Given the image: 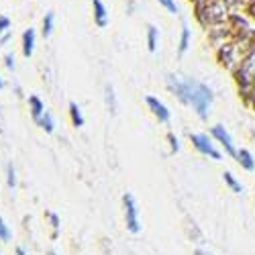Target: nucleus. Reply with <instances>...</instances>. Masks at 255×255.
<instances>
[{
  "label": "nucleus",
  "instance_id": "17",
  "mask_svg": "<svg viewBox=\"0 0 255 255\" xmlns=\"http://www.w3.org/2000/svg\"><path fill=\"white\" fill-rule=\"evenodd\" d=\"M6 172H8V186L14 188V186H16V176H14V167H12V163H8Z\"/></svg>",
  "mask_w": 255,
  "mask_h": 255
},
{
  "label": "nucleus",
  "instance_id": "15",
  "mask_svg": "<svg viewBox=\"0 0 255 255\" xmlns=\"http://www.w3.org/2000/svg\"><path fill=\"white\" fill-rule=\"evenodd\" d=\"M155 47H157V29L149 27V49L155 51Z\"/></svg>",
  "mask_w": 255,
  "mask_h": 255
},
{
  "label": "nucleus",
  "instance_id": "25",
  "mask_svg": "<svg viewBox=\"0 0 255 255\" xmlns=\"http://www.w3.org/2000/svg\"><path fill=\"white\" fill-rule=\"evenodd\" d=\"M0 88H4V82H2V78H0Z\"/></svg>",
  "mask_w": 255,
  "mask_h": 255
},
{
  "label": "nucleus",
  "instance_id": "11",
  "mask_svg": "<svg viewBox=\"0 0 255 255\" xmlns=\"http://www.w3.org/2000/svg\"><path fill=\"white\" fill-rule=\"evenodd\" d=\"M70 113H72V121H74V125H76V127H82V125H84V117H82L80 106H78L76 102L70 104Z\"/></svg>",
  "mask_w": 255,
  "mask_h": 255
},
{
  "label": "nucleus",
  "instance_id": "8",
  "mask_svg": "<svg viewBox=\"0 0 255 255\" xmlns=\"http://www.w3.org/2000/svg\"><path fill=\"white\" fill-rule=\"evenodd\" d=\"M37 123H39V127H43V129H45L47 133H51V131H53V127H55L53 117H51V113H49V111H43V115H41V117L37 119Z\"/></svg>",
  "mask_w": 255,
  "mask_h": 255
},
{
  "label": "nucleus",
  "instance_id": "14",
  "mask_svg": "<svg viewBox=\"0 0 255 255\" xmlns=\"http://www.w3.org/2000/svg\"><path fill=\"white\" fill-rule=\"evenodd\" d=\"M225 182H227V184H229V186H231L233 190H235V192H239V194L243 192V188H241V184H239V182H237L235 178H233V174H229V172H227V174H225Z\"/></svg>",
  "mask_w": 255,
  "mask_h": 255
},
{
  "label": "nucleus",
  "instance_id": "4",
  "mask_svg": "<svg viewBox=\"0 0 255 255\" xmlns=\"http://www.w3.org/2000/svg\"><path fill=\"white\" fill-rule=\"evenodd\" d=\"M147 104L151 106V111H153V115L161 121V123H169V111L165 109V106L157 100V98H153V96H147Z\"/></svg>",
  "mask_w": 255,
  "mask_h": 255
},
{
  "label": "nucleus",
  "instance_id": "9",
  "mask_svg": "<svg viewBox=\"0 0 255 255\" xmlns=\"http://www.w3.org/2000/svg\"><path fill=\"white\" fill-rule=\"evenodd\" d=\"M29 104H31V115H33V119L37 121L41 115H43L45 106H43V102H41L37 96H31V98H29Z\"/></svg>",
  "mask_w": 255,
  "mask_h": 255
},
{
  "label": "nucleus",
  "instance_id": "1",
  "mask_svg": "<svg viewBox=\"0 0 255 255\" xmlns=\"http://www.w3.org/2000/svg\"><path fill=\"white\" fill-rule=\"evenodd\" d=\"M169 88H172L180 100L184 102H190L194 106V109L198 111V115L202 119H206L208 115V106L212 102V94L208 90V86H204V84L196 82V80H186V82H180V80H174V76H169Z\"/></svg>",
  "mask_w": 255,
  "mask_h": 255
},
{
  "label": "nucleus",
  "instance_id": "21",
  "mask_svg": "<svg viewBox=\"0 0 255 255\" xmlns=\"http://www.w3.org/2000/svg\"><path fill=\"white\" fill-rule=\"evenodd\" d=\"M4 59H6V68H8V70H14V55L8 53Z\"/></svg>",
  "mask_w": 255,
  "mask_h": 255
},
{
  "label": "nucleus",
  "instance_id": "2",
  "mask_svg": "<svg viewBox=\"0 0 255 255\" xmlns=\"http://www.w3.org/2000/svg\"><path fill=\"white\" fill-rule=\"evenodd\" d=\"M125 202V215H127V227L131 233H139V219H137V206H135V198L131 194H125L123 198Z\"/></svg>",
  "mask_w": 255,
  "mask_h": 255
},
{
  "label": "nucleus",
  "instance_id": "12",
  "mask_svg": "<svg viewBox=\"0 0 255 255\" xmlns=\"http://www.w3.org/2000/svg\"><path fill=\"white\" fill-rule=\"evenodd\" d=\"M12 239V233H10V229H8V225L2 221V217H0V241H4V243H8Z\"/></svg>",
  "mask_w": 255,
  "mask_h": 255
},
{
  "label": "nucleus",
  "instance_id": "16",
  "mask_svg": "<svg viewBox=\"0 0 255 255\" xmlns=\"http://www.w3.org/2000/svg\"><path fill=\"white\" fill-rule=\"evenodd\" d=\"M188 39H190V31L184 27V31H182V41H180V53H184V51L188 49Z\"/></svg>",
  "mask_w": 255,
  "mask_h": 255
},
{
  "label": "nucleus",
  "instance_id": "22",
  "mask_svg": "<svg viewBox=\"0 0 255 255\" xmlns=\"http://www.w3.org/2000/svg\"><path fill=\"white\" fill-rule=\"evenodd\" d=\"M161 2H163L169 10H172V12H176V2H174V0H161Z\"/></svg>",
  "mask_w": 255,
  "mask_h": 255
},
{
  "label": "nucleus",
  "instance_id": "6",
  "mask_svg": "<svg viewBox=\"0 0 255 255\" xmlns=\"http://www.w3.org/2000/svg\"><path fill=\"white\" fill-rule=\"evenodd\" d=\"M33 49H35V31L33 29H27L23 33V55L25 57H31L33 55Z\"/></svg>",
  "mask_w": 255,
  "mask_h": 255
},
{
  "label": "nucleus",
  "instance_id": "19",
  "mask_svg": "<svg viewBox=\"0 0 255 255\" xmlns=\"http://www.w3.org/2000/svg\"><path fill=\"white\" fill-rule=\"evenodd\" d=\"M10 27V18L8 16H0V33H4Z\"/></svg>",
  "mask_w": 255,
  "mask_h": 255
},
{
  "label": "nucleus",
  "instance_id": "24",
  "mask_svg": "<svg viewBox=\"0 0 255 255\" xmlns=\"http://www.w3.org/2000/svg\"><path fill=\"white\" fill-rule=\"evenodd\" d=\"M16 255H25V249L23 247H16Z\"/></svg>",
  "mask_w": 255,
  "mask_h": 255
},
{
  "label": "nucleus",
  "instance_id": "3",
  "mask_svg": "<svg viewBox=\"0 0 255 255\" xmlns=\"http://www.w3.org/2000/svg\"><path fill=\"white\" fill-rule=\"evenodd\" d=\"M192 143H194V147H196V149H198L200 153L210 155L212 159H221V153L215 149V147L210 145L208 137H204V135H192Z\"/></svg>",
  "mask_w": 255,
  "mask_h": 255
},
{
  "label": "nucleus",
  "instance_id": "5",
  "mask_svg": "<svg viewBox=\"0 0 255 255\" xmlns=\"http://www.w3.org/2000/svg\"><path fill=\"white\" fill-rule=\"evenodd\" d=\"M212 135H215L223 145H225V149L231 153V155H237V151H235V147H233V141H231V135L223 129V127H215V129H212Z\"/></svg>",
  "mask_w": 255,
  "mask_h": 255
},
{
  "label": "nucleus",
  "instance_id": "13",
  "mask_svg": "<svg viewBox=\"0 0 255 255\" xmlns=\"http://www.w3.org/2000/svg\"><path fill=\"white\" fill-rule=\"evenodd\" d=\"M53 31V12H47L43 18V37H49Z\"/></svg>",
  "mask_w": 255,
  "mask_h": 255
},
{
  "label": "nucleus",
  "instance_id": "23",
  "mask_svg": "<svg viewBox=\"0 0 255 255\" xmlns=\"http://www.w3.org/2000/svg\"><path fill=\"white\" fill-rule=\"evenodd\" d=\"M49 219H51V225H53V229L57 231V229H59V219H57V215H49Z\"/></svg>",
  "mask_w": 255,
  "mask_h": 255
},
{
  "label": "nucleus",
  "instance_id": "7",
  "mask_svg": "<svg viewBox=\"0 0 255 255\" xmlns=\"http://www.w3.org/2000/svg\"><path fill=\"white\" fill-rule=\"evenodd\" d=\"M94 2V14H96V25L98 27H106V8L100 0H92Z\"/></svg>",
  "mask_w": 255,
  "mask_h": 255
},
{
  "label": "nucleus",
  "instance_id": "20",
  "mask_svg": "<svg viewBox=\"0 0 255 255\" xmlns=\"http://www.w3.org/2000/svg\"><path fill=\"white\" fill-rule=\"evenodd\" d=\"M167 139H169V143H172V149H174V151H178V149H180V145H178V139H176V137H174L172 133L167 135Z\"/></svg>",
  "mask_w": 255,
  "mask_h": 255
},
{
  "label": "nucleus",
  "instance_id": "26",
  "mask_svg": "<svg viewBox=\"0 0 255 255\" xmlns=\"http://www.w3.org/2000/svg\"><path fill=\"white\" fill-rule=\"evenodd\" d=\"M49 255H55V253H53V251H51V253H49Z\"/></svg>",
  "mask_w": 255,
  "mask_h": 255
},
{
  "label": "nucleus",
  "instance_id": "18",
  "mask_svg": "<svg viewBox=\"0 0 255 255\" xmlns=\"http://www.w3.org/2000/svg\"><path fill=\"white\" fill-rule=\"evenodd\" d=\"M106 102H109L111 111L115 113V94H113V88L111 86H106Z\"/></svg>",
  "mask_w": 255,
  "mask_h": 255
},
{
  "label": "nucleus",
  "instance_id": "10",
  "mask_svg": "<svg viewBox=\"0 0 255 255\" xmlns=\"http://www.w3.org/2000/svg\"><path fill=\"white\" fill-rule=\"evenodd\" d=\"M237 157H239V161H241V165L245 167V169H255V163H253V157H251V153L249 151H245V149H241L239 153H237Z\"/></svg>",
  "mask_w": 255,
  "mask_h": 255
}]
</instances>
